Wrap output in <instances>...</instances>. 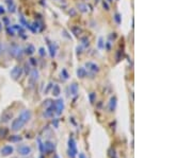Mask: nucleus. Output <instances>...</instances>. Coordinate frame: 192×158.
<instances>
[{
    "label": "nucleus",
    "mask_w": 192,
    "mask_h": 158,
    "mask_svg": "<svg viewBox=\"0 0 192 158\" xmlns=\"http://www.w3.org/2000/svg\"><path fill=\"white\" fill-rule=\"evenodd\" d=\"M32 117V114L29 109H24L23 112L19 114V116L16 119L12 121V124H11V129L14 132H17L19 129H21L27 122H29L30 119Z\"/></svg>",
    "instance_id": "nucleus-1"
},
{
    "label": "nucleus",
    "mask_w": 192,
    "mask_h": 158,
    "mask_svg": "<svg viewBox=\"0 0 192 158\" xmlns=\"http://www.w3.org/2000/svg\"><path fill=\"white\" fill-rule=\"evenodd\" d=\"M77 153H78V151H77L76 141L73 137H70V139H68V156L71 158H75Z\"/></svg>",
    "instance_id": "nucleus-2"
},
{
    "label": "nucleus",
    "mask_w": 192,
    "mask_h": 158,
    "mask_svg": "<svg viewBox=\"0 0 192 158\" xmlns=\"http://www.w3.org/2000/svg\"><path fill=\"white\" fill-rule=\"evenodd\" d=\"M10 54L14 57H20L23 54V49L18 45H12L10 48Z\"/></svg>",
    "instance_id": "nucleus-3"
},
{
    "label": "nucleus",
    "mask_w": 192,
    "mask_h": 158,
    "mask_svg": "<svg viewBox=\"0 0 192 158\" xmlns=\"http://www.w3.org/2000/svg\"><path fill=\"white\" fill-rule=\"evenodd\" d=\"M55 114L57 115V116H60V115H62V112H63L64 110V101L62 100V99H59V100H57L55 102Z\"/></svg>",
    "instance_id": "nucleus-4"
},
{
    "label": "nucleus",
    "mask_w": 192,
    "mask_h": 158,
    "mask_svg": "<svg viewBox=\"0 0 192 158\" xmlns=\"http://www.w3.org/2000/svg\"><path fill=\"white\" fill-rule=\"evenodd\" d=\"M21 74H23V68L21 67L16 66L11 71V77H13V80H18L21 77Z\"/></svg>",
    "instance_id": "nucleus-5"
},
{
    "label": "nucleus",
    "mask_w": 192,
    "mask_h": 158,
    "mask_svg": "<svg viewBox=\"0 0 192 158\" xmlns=\"http://www.w3.org/2000/svg\"><path fill=\"white\" fill-rule=\"evenodd\" d=\"M17 152H18L19 155H23V156H26V155H29L31 153V148L28 146H25V144H21L17 148Z\"/></svg>",
    "instance_id": "nucleus-6"
},
{
    "label": "nucleus",
    "mask_w": 192,
    "mask_h": 158,
    "mask_svg": "<svg viewBox=\"0 0 192 158\" xmlns=\"http://www.w3.org/2000/svg\"><path fill=\"white\" fill-rule=\"evenodd\" d=\"M13 152H14V149L12 146H4L0 150V155L1 156H9V155H12Z\"/></svg>",
    "instance_id": "nucleus-7"
},
{
    "label": "nucleus",
    "mask_w": 192,
    "mask_h": 158,
    "mask_svg": "<svg viewBox=\"0 0 192 158\" xmlns=\"http://www.w3.org/2000/svg\"><path fill=\"white\" fill-rule=\"evenodd\" d=\"M38 81V71L36 69H33L30 73V77H29V82H30V85H33L35 84L36 82Z\"/></svg>",
    "instance_id": "nucleus-8"
},
{
    "label": "nucleus",
    "mask_w": 192,
    "mask_h": 158,
    "mask_svg": "<svg viewBox=\"0 0 192 158\" xmlns=\"http://www.w3.org/2000/svg\"><path fill=\"white\" fill-rule=\"evenodd\" d=\"M55 103H53L51 105H49L48 107H46V110L44 112V116L46 117V118H50V117L53 116V114H55Z\"/></svg>",
    "instance_id": "nucleus-9"
},
{
    "label": "nucleus",
    "mask_w": 192,
    "mask_h": 158,
    "mask_svg": "<svg viewBox=\"0 0 192 158\" xmlns=\"http://www.w3.org/2000/svg\"><path fill=\"white\" fill-rule=\"evenodd\" d=\"M85 67L88 68V70L92 71V72H98L99 71V66L93 62H88L85 64Z\"/></svg>",
    "instance_id": "nucleus-10"
},
{
    "label": "nucleus",
    "mask_w": 192,
    "mask_h": 158,
    "mask_svg": "<svg viewBox=\"0 0 192 158\" xmlns=\"http://www.w3.org/2000/svg\"><path fill=\"white\" fill-rule=\"evenodd\" d=\"M55 149H56V146H55V143H53V142L47 141L44 143V152L50 153V152H53Z\"/></svg>",
    "instance_id": "nucleus-11"
},
{
    "label": "nucleus",
    "mask_w": 192,
    "mask_h": 158,
    "mask_svg": "<svg viewBox=\"0 0 192 158\" xmlns=\"http://www.w3.org/2000/svg\"><path fill=\"white\" fill-rule=\"evenodd\" d=\"M77 75H78V77H80V79H83V77H85L88 75L87 68H85V67H80V68L77 70Z\"/></svg>",
    "instance_id": "nucleus-12"
},
{
    "label": "nucleus",
    "mask_w": 192,
    "mask_h": 158,
    "mask_svg": "<svg viewBox=\"0 0 192 158\" xmlns=\"http://www.w3.org/2000/svg\"><path fill=\"white\" fill-rule=\"evenodd\" d=\"M116 108V98L115 97H112L110 99V102H109V109L110 112H114Z\"/></svg>",
    "instance_id": "nucleus-13"
},
{
    "label": "nucleus",
    "mask_w": 192,
    "mask_h": 158,
    "mask_svg": "<svg viewBox=\"0 0 192 158\" xmlns=\"http://www.w3.org/2000/svg\"><path fill=\"white\" fill-rule=\"evenodd\" d=\"M70 90H71V94L73 96H76L78 94V85L76 83H73L72 85L70 86Z\"/></svg>",
    "instance_id": "nucleus-14"
},
{
    "label": "nucleus",
    "mask_w": 192,
    "mask_h": 158,
    "mask_svg": "<svg viewBox=\"0 0 192 158\" xmlns=\"http://www.w3.org/2000/svg\"><path fill=\"white\" fill-rule=\"evenodd\" d=\"M12 118V112H4L1 116V122H8Z\"/></svg>",
    "instance_id": "nucleus-15"
},
{
    "label": "nucleus",
    "mask_w": 192,
    "mask_h": 158,
    "mask_svg": "<svg viewBox=\"0 0 192 158\" xmlns=\"http://www.w3.org/2000/svg\"><path fill=\"white\" fill-rule=\"evenodd\" d=\"M60 91H61V89H60V86L57 85V84H55L53 87V94L55 97H58L60 94Z\"/></svg>",
    "instance_id": "nucleus-16"
},
{
    "label": "nucleus",
    "mask_w": 192,
    "mask_h": 158,
    "mask_svg": "<svg viewBox=\"0 0 192 158\" xmlns=\"http://www.w3.org/2000/svg\"><path fill=\"white\" fill-rule=\"evenodd\" d=\"M9 140H10L11 142H19L21 140V137L18 135H14V136H11V137H9Z\"/></svg>",
    "instance_id": "nucleus-17"
},
{
    "label": "nucleus",
    "mask_w": 192,
    "mask_h": 158,
    "mask_svg": "<svg viewBox=\"0 0 192 158\" xmlns=\"http://www.w3.org/2000/svg\"><path fill=\"white\" fill-rule=\"evenodd\" d=\"M34 51H35V49H34V47L32 46V45H29V47H28L27 49H26V53L27 54H33L34 53Z\"/></svg>",
    "instance_id": "nucleus-18"
},
{
    "label": "nucleus",
    "mask_w": 192,
    "mask_h": 158,
    "mask_svg": "<svg viewBox=\"0 0 192 158\" xmlns=\"http://www.w3.org/2000/svg\"><path fill=\"white\" fill-rule=\"evenodd\" d=\"M8 134V129H0V138H3V137H5V135Z\"/></svg>",
    "instance_id": "nucleus-19"
},
{
    "label": "nucleus",
    "mask_w": 192,
    "mask_h": 158,
    "mask_svg": "<svg viewBox=\"0 0 192 158\" xmlns=\"http://www.w3.org/2000/svg\"><path fill=\"white\" fill-rule=\"evenodd\" d=\"M78 8H79V10L81 11V12H87V5L85 4H83V3H79L78 4Z\"/></svg>",
    "instance_id": "nucleus-20"
},
{
    "label": "nucleus",
    "mask_w": 192,
    "mask_h": 158,
    "mask_svg": "<svg viewBox=\"0 0 192 158\" xmlns=\"http://www.w3.org/2000/svg\"><path fill=\"white\" fill-rule=\"evenodd\" d=\"M38 146H40V151L42 153H45L44 152V143L41 141V139H38Z\"/></svg>",
    "instance_id": "nucleus-21"
},
{
    "label": "nucleus",
    "mask_w": 192,
    "mask_h": 158,
    "mask_svg": "<svg viewBox=\"0 0 192 158\" xmlns=\"http://www.w3.org/2000/svg\"><path fill=\"white\" fill-rule=\"evenodd\" d=\"M109 152H110L109 155H110V157L111 158H118L116 157V153H115V150H114V149H111Z\"/></svg>",
    "instance_id": "nucleus-22"
},
{
    "label": "nucleus",
    "mask_w": 192,
    "mask_h": 158,
    "mask_svg": "<svg viewBox=\"0 0 192 158\" xmlns=\"http://www.w3.org/2000/svg\"><path fill=\"white\" fill-rule=\"evenodd\" d=\"M95 97H96V94H94V92H92V94H90V96H89V98H90V102H91V103H94V101H95Z\"/></svg>",
    "instance_id": "nucleus-23"
},
{
    "label": "nucleus",
    "mask_w": 192,
    "mask_h": 158,
    "mask_svg": "<svg viewBox=\"0 0 192 158\" xmlns=\"http://www.w3.org/2000/svg\"><path fill=\"white\" fill-rule=\"evenodd\" d=\"M62 73H63V75H64L63 79L64 80H67L68 79V74H67V72H66V70H63V71H62Z\"/></svg>",
    "instance_id": "nucleus-24"
},
{
    "label": "nucleus",
    "mask_w": 192,
    "mask_h": 158,
    "mask_svg": "<svg viewBox=\"0 0 192 158\" xmlns=\"http://www.w3.org/2000/svg\"><path fill=\"white\" fill-rule=\"evenodd\" d=\"M53 124L55 125V127H58V126H59V122H58L57 119H55V120L53 121Z\"/></svg>",
    "instance_id": "nucleus-25"
},
{
    "label": "nucleus",
    "mask_w": 192,
    "mask_h": 158,
    "mask_svg": "<svg viewBox=\"0 0 192 158\" xmlns=\"http://www.w3.org/2000/svg\"><path fill=\"white\" fill-rule=\"evenodd\" d=\"M115 19H116V21H118V23L121 22V20H120V15H118V14H116V15H115Z\"/></svg>",
    "instance_id": "nucleus-26"
},
{
    "label": "nucleus",
    "mask_w": 192,
    "mask_h": 158,
    "mask_svg": "<svg viewBox=\"0 0 192 158\" xmlns=\"http://www.w3.org/2000/svg\"><path fill=\"white\" fill-rule=\"evenodd\" d=\"M2 51H3V46H2V43L0 42V54L2 53Z\"/></svg>",
    "instance_id": "nucleus-27"
},
{
    "label": "nucleus",
    "mask_w": 192,
    "mask_h": 158,
    "mask_svg": "<svg viewBox=\"0 0 192 158\" xmlns=\"http://www.w3.org/2000/svg\"><path fill=\"white\" fill-rule=\"evenodd\" d=\"M101 43H103V38H100V40H99V48H103V47Z\"/></svg>",
    "instance_id": "nucleus-28"
},
{
    "label": "nucleus",
    "mask_w": 192,
    "mask_h": 158,
    "mask_svg": "<svg viewBox=\"0 0 192 158\" xmlns=\"http://www.w3.org/2000/svg\"><path fill=\"white\" fill-rule=\"evenodd\" d=\"M79 158H85V154H83V153H80V154H79Z\"/></svg>",
    "instance_id": "nucleus-29"
},
{
    "label": "nucleus",
    "mask_w": 192,
    "mask_h": 158,
    "mask_svg": "<svg viewBox=\"0 0 192 158\" xmlns=\"http://www.w3.org/2000/svg\"><path fill=\"white\" fill-rule=\"evenodd\" d=\"M55 158H60V157L58 156V155H56V156H55Z\"/></svg>",
    "instance_id": "nucleus-30"
},
{
    "label": "nucleus",
    "mask_w": 192,
    "mask_h": 158,
    "mask_svg": "<svg viewBox=\"0 0 192 158\" xmlns=\"http://www.w3.org/2000/svg\"><path fill=\"white\" fill-rule=\"evenodd\" d=\"M40 158H43V156H40Z\"/></svg>",
    "instance_id": "nucleus-31"
},
{
    "label": "nucleus",
    "mask_w": 192,
    "mask_h": 158,
    "mask_svg": "<svg viewBox=\"0 0 192 158\" xmlns=\"http://www.w3.org/2000/svg\"><path fill=\"white\" fill-rule=\"evenodd\" d=\"M96 1H99V0H96Z\"/></svg>",
    "instance_id": "nucleus-32"
}]
</instances>
